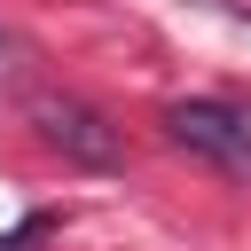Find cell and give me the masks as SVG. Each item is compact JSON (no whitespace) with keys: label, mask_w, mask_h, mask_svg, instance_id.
Returning <instances> with one entry per match:
<instances>
[{"label":"cell","mask_w":251,"mask_h":251,"mask_svg":"<svg viewBox=\"0 0 251 251\" xmlns=\"http://www.w3.org/2000/svg\"><path fill=\"white\" fill-rule=\"evenodd\" d=\"M31 126H39L47 149H63V157H78V165H118V157H126L118 126H110L94 102H78V94H31Z\"/></svg>","instance_id":"1"},{"label":"cell","mask_w":251,"mask_h":251,"mask_svg":"<svg viewBox=\"0 0 251 251\" xmlns=\"http://www.w3.org/2000/svg\"><path fill=\"white\" fill-rule=\"evenodd\" d=\"M165 133H173L180 149L212 157V165H251V133H243V118L220 110V102H173V110H165Z\"/></svg>","instance_id":"2"}]
</instances>
